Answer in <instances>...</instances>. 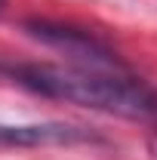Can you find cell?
<instances>
[{"label":"cell","mask_w":157,"mask_h":160,"mask_svg":"<svg viewBox=\"0 0 157 160\" xmlns=\"http://www.w3.org/2000/svg\"><path fill=\"white\" fill-rule=\"evenodd\" d=\"M0 77L43 99L117 114L126 120H157V92L129 71L0 59Z\"/></svg>","instance_id":"obj_1"},{"label":"cell","mask_w":157,"mask_h":160,"mask_svg":"<svg viewBox=\"0 0 157 160\" xmlns=\"http://www.w3.org/2000/svg\"><path fill=\"white\" fill-rule=\"evenodd\" d=\"M22 28L37 43L65 52L71 59V65L99 68V71H129L126 62L120 59L105 40H99L93 31H83V28L65 25V22H53V19H25Z\"/></svg>","instance_id":"obj_2"},{"label":"cell","mask_w":157,"mask_h":160,"mask_svg":"<svg viewBox=\"0 0 157 160\" xmlns=\"http://www.w3.org/2000/svg\"><path fill=\"white\" fill-rule=\"evenodd\" d=\"M0 145L43 148V145H105V136L77 123H0Z\"/></svg>","instance_id":"obj_3"},{"label":"cell","mask_w":157,"mask_h":160,"mask_svg":"<svg viewBox=\"0 0 157 160\" xmlns=\"http://www.w3.org/2000/svg\"><path fill=\"white\" fill-rule=\"evenodd\" d=\"M3 6H6V0H0V12H3Z\"/></svg>","instance_id":"obj_4"}]
</instances>
